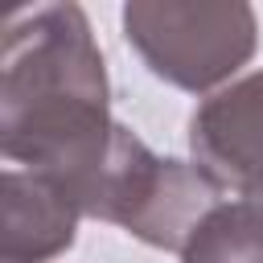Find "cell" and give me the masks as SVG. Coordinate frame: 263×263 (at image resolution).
Wrapping results in <instances>:
<instances>
[{"mask_svg":"<svg viewBox=\"0 0 263 263\" xmlns=\"http://www.w3.org/2000/svg\"><path fill=\"white\" fill-rule=\"evenodd\" d=\"M111 82L90 16L78 4H33L8 16L0 58V152L62 181L78 210L107 164Z\"/></svg>","mask_w":263,"mask_h":263,"instance_id":"6da1fadb","label":"cell"},{"mask_svg":"<svg viewBox=\"0 0 263 263\" xmlns=\"http://www.w3.org/2000/svg\"><path fill=\"white\" fill-rule=\"evenodd\" d=\"M222 201L193 160L152 152L132 127H115L107 164L82 197V218L119 226L144 247L185 251L197 222Z\"/></svg>","mask_w":263,"mask_h":263,"instance_id":"7a4b0ae2","label":"cell"},{"mask_svg":"<svg viewBox=\"0 0 263 263\" xmlns=\"http://www.w3.org/2000/svg\"><path fill=\"white\" fill-rule=\"evenodd\" d=\"M189 160L218 193L263 197V66L193 107Z\"/></svg>","mask_w":263,"mask_h":263,"instance_id":"277c9868","label":"cell"},{"mask_svg":"<svg viewBox=\"0 0 263 263\" xmlns=\"http://www.w3.org/2000/svg\"><path fill=\"white\" fill-rule=\"evenodd\" d=\"M74 193L33 168H4V263H53L78 238Z\"/></svg>","mask_w":263,"mask_h":263,"instance_id":"5b68a950","label":"cell"},{"mask_svg":"<svg viewBox=\"0 0 263 263\" xmlns=\"http://www.w3.org/2000/svg\"><path fill=\"white\" fill-rule=\"evenodd\" d=\"M119 25L152 78L201 99L234 82L259 49V16L242 0H132Z\"/></svg>","mask_w":263,"mask_h":263,"instance_id":"3957f363","label":"cell"},{"mask_svg":"<svg viewBox=\"0 0 263 263\" xmlns=\"http://www.w3.org/2000/svg\"><path fill=\"white\" fill-rule=\"evenodd\" d=\"M181 263H263V197H222L189 234Z\"/></svg>","mask_w":263,"mask_h":263,"instance_id":"8992f818","label":"cell"}]
</instances>
